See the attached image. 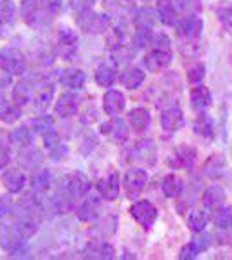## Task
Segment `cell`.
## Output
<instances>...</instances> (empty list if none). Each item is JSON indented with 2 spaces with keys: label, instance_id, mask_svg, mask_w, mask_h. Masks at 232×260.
I'll return each instance as SVG.
<instances>
[{
  "label": "cell",
  "instance_id": "obj_37",
  "mask_svg": "<svg viewBox=\"0 0 232 260\" xmlns=\"http://www.w3.org/2000/svg\"><path fill=\"white\" fill-rule=\"evenodd\" d=\"M208 220H210L208 213L203 212V210H196V212H192L191 215H189L187 225L194 231V233H201V231L206 229V225H208Z\"/></svg>",
  "mask_w": 232,
  "mask_h": 260
},
{
  "label": "cell",
  "instance_id": "obj_48",
  "mask_svg": "<svg viewBox=\"0 0 232 260\" xmlns=\"http://www.w3.org/2000/svg\"><path fill=\"white\" fill-rule=\"evenodd\" d=\"M42 2V9H44L47 14H57L62 7V0H40Z\"/></svg>",
  "mask_w": 232,
  "mask_h": 260
},
{
  "label": "cell",
  "instance_id": "obj_40",
  "mask_svg": "<svg viewBox=\"0 0 232 260\" xmlns=\"http://www.w3.org/2000/svg\"><path fill=\"white\" fill-rule=\"evenodd\" d=\"M153 42V28L149 26H137L136 33H134V45L137 49H142Z\"/></svg>",
  "mask_w": 232,
  "mask_h": 260
},
{
  "label": "cell",
  "instance_id": "obj_31",
  "mask_svg": "<svg viewBox=\"0 0 232 260\" xmlns=\"http://www.w3.org/2000/svg\"><path fill=\"white\" fill-rule=\"evenodd\" d=\"M215 14L225 28L232 30V0H222L215 6Z\"/></svg>",
  "mask_w": 232,
  "mask_h": 260
},
{
  "label": "cell",
  "instance_id": "obj_30",
  "mask_svg": "<svg viewBox=\"0 0 232 260\" xmlns=\"http://www.w3.org/2000/svg\"><path fill=\"white\" fill-rule=\"evenodd\" d=\"M54 99V87L52 85H44L39 89L33 95V104L37 110H47Z\"/></svg>",
  "mask_w": 232,
  "mask_h": 260
},
{
  "label": "cell",
  "instance_id": "obj_6",
  "mask_svg": "<svg viewBox=\"0 0 232 260\" xmlns=\"http://www.w3.org/2000/svg\"><path fill=\"white\" fill-rule=\"evenodd\" d=\"M168 163L174 169H192L196 163V149L191 146H179L168 158Z\"/></svg>",
  "mask_w": 232,
  "mask_h": 260
},
{
  "label": "cell",
  "instance_id": "obj_4",
  "mask_svg": "<svg viewBox=\"0 0 232 260\" xmlns=\"http://www.w3.org/2000/svg\"><path fill=\"white\" fill-rule=\"evenodd\" d=\"M147 180H149V175H147V172L144 169L134 167V169L126 170L123 186H125V191H126V194H128V198H137V196L144 191Z\"/></svg>",
  "mask_w": 232,
  "mask_h": 260
},
{
  "label": "cell",
  "instance_id": "obj_17",
  "mask_svg": "<svg viewBox=\"0 0 232 260\" xmlns=\"http://www.w3.org/2000/svg\"><path fill=\"white\" fill-rule=\"evenodd\" d=\"M179 33L185 39H197L203 31V21L197 16H187L179 23Z\"/></svg>",
  "mask_w": 232,
  "mask_h": 260
},
{
  "label": "cell",
  "instance_id": "obj_7",
  "mask_svg": "<svg viewBox=\"0 0 232 260\" xmlns=\"http://www.w3.org/2000/svg\"><path fill=\"white\" fill-rule=\"evenodd\" d=\"M130 156L134 161H142L147 165H153L156 161V146L153 141H139L132 149H130Z\"/></svg>",
  "mask_w": 232,
  "mask_h": 260
},
{
  "label": "cell",
  "instance_id": "obj_3",
  "mask_svg": "<svg viewBox=\"0 0 232 260\" xmlns=\"http://www.w3.org/2000/svg\"><path fill=\"white\" fill-rule=\"evenodd\" d=\"M130 215L134 217V220H136L139 225H142L144 229H149L156 222V219H158V208H156L151 201L141 200L132 205Z\"/></svg>",
  "mask_w": 232,
  "mask_h": 260
},
{
  "label": "cell",
  "instance_id": "obj_11",
  "mask_svg": "<svg viewBox=\"0 0 232 260\" xmlns=\"http://www.w3.org/2000/svg\"><path fill=\"white\" fill-rule=\"evenodd\" d=\"M101 134L111 137L116 144H123V142L128 141V128H126V123L123 120H118V118L101 125Z\"/></svg>",
  "mask_w": 232,
  "mask_h": 260
},
{
  "label": "cell",
  "instance_id": "obj_33",
  "mask_svg": "<svg viewBox=\"0 0 232 260\" xmlns=\"http://www.w3.org/2000/svg\"><path fill=\"white\" fill-rule=\"evenodd\" d=\"M104 7L116 16H125L134 11L132 0H104Z\"/></svg>",
  "mask_w": 232,
  "mask_h": 260
},
{
  "label": "cell",
  "instance_id": "obj_12",
  "mask_svg": "<svg viewBox=\"0 0 232 260\" xmlns=\"http://www.w3.org/2000/svg\"><path fill=\"white\" fill-rule=\"evenodd\" d=\"M185 120H184V113L180 111V108L172 106L168 110L163 111L161 115V127L164 132H177L184 127Z\"/></svg>",
  "mask_w": 232,
  "mask_h": 260
},
{
  "label": "cell",
  "instance_id": "obj_29",
  "mask_svg": "<svg viewBox=\"0 0 232 260\" xmlns=\"http://www.w3.org/2000/svg\"><path fill=\"white\" fill-rule=\"evenodd\" d=\"M161 189L167 198H177V196L180 194V191H182V180L177 177L175 174H168L167 177L163 179Z\"/></svg>",
  "mask_w": 232,
  "mask_h": 260
},
{
  "label": "cell",
  "instance_id": "obj_19",
  "mask_svg": "<svg viewBox=\"0 0 232 260\" xmlns=\"http://www.w3.org/2000/svg\"><path fill=\"white\" fill-rule=\"evenodd\" d=\"M223 201H225V191L220 186H212L205 191L203 205L206 207V210H218Z\"/></svg>",
  "mask_w": 232,
  "mask_h": 260
},
{
  "label": "cell",
  "instance_id": "obj_34",
  "mask_svg": "<svg viewBox=\"0 0 232 260\" xmlns=\"http://www.w3.org/2000/svg\"><path fill=\"white\" fill-rule=\"evenodd\" d=\"M225 172V160L220 156V154H213L208 161L205 163V174L208 177H220Z\"/></svg>",
  "mask_w": 232,
  "mask_h": 260
},
{
  "label": "cell",
  "instance_id": "obj_55",
  "mask_svg": "<svg viewBox=\"0 0 232 260\" xmlns=\"http://www.w3.org/2000/svg\"><path fill=\"white\" fill-rule=\"evenodd\" d=\"M97 118H99V115H97V111L95 110H90V111H85V113H83V116H82V121H83V123H88V125H92V123H94V121L97 120Z\"/></svg>",
  "mask_w": 232,
  "mask_h": 260
},
{
  "label": "cell",
  "instance_id": "obj_56",
  "mask_svg": "<svg viewBox=\"0 0 232 260\" xmlns=\"http://www.w3.org/2000/svg\"><path fill=\"white\" fill-rule=\"evenodd\" d=\"M142 2H149V0H142Z\"/></svg>",
  "mask_w": 232,
  "mask_h": 260
},
{
  "label": "cell",
  "instance_id": "obj_42",
  "mask_svg": "<svg viewBox=\"0 0 232 260\" xmlns=\"http://www.w3.org/2000/svg\"><path fill=\"white\" fill-rule=\"evenodd\" d=\"M31 127H33V132L47 134L49 130L54 128V118L49 115H40L31 120Z\"/></svg>",
  "mask_w": 232,
  "mask_h": 260
},
{
  "label": "cell",
  "instance_id": "obj_35",
  "mask_svg": "<svg viewBox=\"0 0 232 260\" xmlns=\"http://www.w3.org/2000/svg\"><path fill=\"white\" fill-rule=\"evenodd\" d=\"M31 95H33L31 87L24 82L18 83V85L14 87V90H12V101H14L18 106H24V104H28L29 101H31Z\"/></svg>",
  "mask_w": 232,
  "mask_h": 260
},
{
  "label": "cell",
  "instance_id": "obj_10",
  "mask_svg": "<svg viewBox=\"0 0 232 260\" xmlns=\"http://www.w3.org/2000/svg\"><path fill=\"white\" fill-rule=\"evenodd\" d=\"M97 191L104 200H116L118 194H120V177H118L116 172H111L106 177L99 179Z\"/></svg>",
  "mask_w": 232,
  "mask_h": 260
},
{
  "label": "cell",
  "instance_id": "obj_46",
  "mask_svg": "<svg viewBox=\"0 0 232 260\" xmlns=\"http://www.w3.org/2000/svg\"><path fill=\"white\" fill-rule=\"evenodd\" d=\"M200 253H203L200 248H197V245L194 241H191L189 245H185L182 250H180V255H179V258L180 260H194L197 257Z\"/></svg>",
  "mask_w": 232,
  "mask_h": 260
},
{
  "label": "cell",
  "instance_id": "obj_44",
  "mask_svg": "<svg viewBox=\"0 0 232 260\" xmlns=\"http://www.w3.org/2000/svg\"><path fill=\"white\" fill-rule=\"evenodd\" d=\"M14 2L12 0H0V23H7L14 16Z\"/></svg>",
  "mask_w": 232,
  "mask_h": 260
},
{
  "label": "cell",
  "instance_id": "obj_2",
  "mask_svg": "<svg viewBox=\"0 0 232 260\" xmlns=\"http://www.w3.org/2000/svg\"><path fill=\"white\" fill-rule=\"evenodd\" d=\"M0 68L9 75H21L26 70V59L21 50L14 47H6L0 50Z\"/></svg>",
  "mask_w": 232,
  "mask_h": 260
},
{
  "label": "cell",
  "instance_id": "obj_18",
  "mask_svg": "<svg viewBox=\"0 0 232 260\" xmlns=\"http://www.w3.org/2000/svg\"><path fill=\"white\" fill-rule=\"evenodd\" d=\"M59 82L71 90H78V89H82L83 83H85V73L78 68H68L64 71H61Z\"/></svg>",
  "mask_w": 232,
  "mask_h": 260
},
{
  "label": "cell",
  "instance_id": "obj_16",
  "mask_svg": "<svg viewBox=\"0 0 232 260\" xmlns=\"http://www.w3.org/2000/svg\"><path fill=\"white\" fill-rule=\"evenodd\" d=\"M78 110V98L71 92H66L61 98L57 99L56 103V115L61 116V118H70L73 116Z\"/></svg>",
  "mask_w": 232,
  "mask_h": 260
},
{
  "label": "cell",
  "instance_id": "obj_25",
  "mask_svg": "<svg viewBox=\"0 0 232 260\" xmlns=\"http://www.w3.org/2000/svg\"><path fill=\"white\" fill-rule=\"evenodd\" d=\"M77 44H78V39L73 31L68 30V28H62L61 33H59V45H61V52L62 56L66 57H71L77 50Z\"/></svg>",
  "mask_w": 232,
  "mask_h": 260
},
{
  "label": "cell",
  "instance_id": "obj_21",
  "mask_svg": "<svg viewBox=\"0 0 232 260\" xmlns=\"http://www.w3.org/2000/svg\"><path fill=\"white\" fill-rule=\"evenodd\" d=\"M101 212V201L95 196H88L85 203L78 208V219L83 222H90L99 217Z\"/></svg>",
  "mask_w": 232,
  "mask_h": 260
},
{
  "label": "cell",
  "instance_id": "obj_50",
  "mask_svg": "<svg viewBox=\"0 0 232 260\" xmlns=\"http://www.w3.org/2000/svg\"><path fill=\"white\" fill-rule=\"evenodd\" d=\"M49 154H50V158H52L54 161L62 160V158H64L66 154H68V146H66V144H61V142H59L56 148H52V149L49 151Z\"/></svg>",
  "mask_w": 232,
  "mask_h": 260
},
{
  "label": "cell",
  "instance_id": "obj_52",
  "mask_svg": "<svg viewBox=\"0 0 232 260\" xmlns=\"http://www.w3.org/2000/svg\"><path fill=\"white\" fill-rule=\"evenodd\" d=\"M11 160V149H9V146L6 144L2 139H0V170L4 169V167L9 163Z\"/></svg>",
  "mask_w": 232,
  "mask_h": 260
},
{
  "label": "cell",
  "instance_id": "obj_23",
  "mask_svg": "<svg viewBox=\"0 0 232 260\" xmlns=\"http://www.w3.org/2000/svg\"><path fill=\"white\" fill-rule=\"evenodd\" d=\"M156 11H158V18L161 19L163 24H167V26H175L177 12H175V6L172 0H158Z\"/></svg>",
  "mask_w": 232,
  "mask_h": 260
},
{
  "label": "cell",
  "instance_id": "obj_1",
  "mask_svg": "<svg viewBox=\"0 0 232 260\" xmlns=\"http://www.w3.org/2000/svg\"><path fill=\"white\" fill-rule=\"evenodd\" d=\"M77 24L80 30L87 33H104L111 26V18L108 14H99L92 9H87L77 14Z\"/></svg>",
  "mask_w": 232,
  "mask_h": 260
},
{
  "label": "cell",
  "instance_id": "obj_13",
  "mask_svg": "<svg viewBox=\"0 0 232 260\" xmlns=\"http://www.w3.org/2000/svg\"><path fill=\"white\" fill-rule=\"evenodd\" d=\"M31 212H33V208H29V210L24 212L18 219V222H16V234H18L19 238H23V240L31 238L33 234L37 233V229H39V220L33 217Z\"/></svg>",
  "mask_w": 232,
  "mask_h": 260
},
{
  "label": "cell",
  "instance_id": "obj_9",
  "mask_svg": "<svg viewBox=\"0 0 232 260\" xmlns=\"http://www.w3.org/2000/svg\"><path fill=\"white\" fill-rule=\"evenodd\" d=\"M174 59L172 56V50H161V49H153V52H149L144 57V66L149 71H161L167 68L168 64Z\"/></svg>",
  "mask_w": 232,
  "mask_h": 260
},
{
  "label": "cell",
  "instance_id": "obj_8",
  "mask_svg": "<svg viewBox=\"0 0 232 260\" xmlns=\"http://www.w3.org/2000/svg\"><path fill=\"white\" fill-rule=\"evenodd\" d=\"M104 113L111 118H116L125 110V95L120 90H108L103 98Z\"/></svg>",
  "mask_w": 232,
  "mask_h": 260
},
{
  "label": "cell",
  "instance_id": "obj_54",
  "mask_svg": "<svg viewBox=\"0 0 232 260\" xmlns=\"http://www.w3.org/2000/svg\"><path fill=\"white\" fill-rule=\"evenodd\" d=\"M179 6L182 7L184 11H197L200 9V0H177Z\"/></svg>",
  "mask_w": 232,
  "mask_h": 260
},
{
  "label": "cell",
  "instance_id": "obj_41",
  "mask_svg": "<svg viewBox=\"0 0 232 260\" xmlns=\"http://www.w3.org/2000/svg\"><path fill=\"white\" fill-rule=\"evenodd\" d=\"M156 12L153 9H149V7H144V9H141L136 14V18H134V23H136V26H149L153 28V24L156 23Z\"/></svg>",
  "mask_w": 232,
  "mask_h": 260
},
{
  "label": "cell",
  "instance_id": "obj_51",
  "mask_svg": "<svg viewBox=\"0 0 232 260\" xmlns=\"http://www.w3.org/2000/svg\"><path fill=\"white\" fill-rule=\"evenodd\" d=\"M12 213V200L9 196H0V219Z\"/></svg>",
  "mask_w": 232,
  "mask_h": 260
},
{
  "label": "cell",
  "instance_id": "obj_32",
  "mask_svg": "<svg viewBox=\"0 0 232 260\" xmlns=\"http://www.w3.org/2000/svg\"><path fill=\"white\" fill-rule=\"evenodd\" d=\"M116 80V70L109 64H103L99 66L95 71V82L99 83L101 87H111Z\"/></svg>",
  "mask_w": 232,
  "mask_h": 260
},
{
  "label": "cell",
  "instance_id": "obj_24",
  "mask_svg": "<svg viewBox=\"0 0 232 260\" xmlns=\"http://www.w3.org/2000/svg\"><path fill=\"white\" fill-rule=\"evenodd\" d=\"M212 104V94L203 85H197L196 89L191 92V106L196 111H205L206 108Z\"/></svg>",
  "mask_w": 232,
  "mask_h": 260
},
{
  "label": "cell",
  "instance_id": "obj_22",
  "mask_svg": "<svg viewBox=\"0 0 232 260\" xmlns=\"http://www.w3.org/2000/svg\"><path fill=\"white\" fill-rule=\"evenodd\" d=\"M128 123H130V127L134 130H137V132L146 130L151 123L149 111H147L146 108H134V110L128 113Z\"/></svg>",
  "mask_w": 232,
  "mask_h": 260
},
{
  "label": "cell",
  "instance_id": "obj_27",
  "mask_svg": "<svg viewBox=\"0 0 232 260\" xmlns=\"http://www.w3.org/2000/svg\"><path fill=\"white\" fill-rule=\"evenodd\" d=\"M40 14V0H23L21 2V16L28 24H35Z\"/></svg>",
  "mask_w": 232,
  "mask_h": 260
},
{
  "label": "cell",
  "instance_id": "obj_28",
  "mask_svg": "<svg viewBox=\"0 0 232 260\" xmlns=\"http://www.w3.org/2000/svg\"><path fill=\"white\" fill-rule=\"evenodd\" d=\"M194 128H196V132L200 134L201 137H205V139H212L213 134H215V125H213L212 116L206 115V113L201 111V115L196 118Z\"/></svg>",
  "mask_w": 232,
  "mask_h": 260
},
{
  "label": "cell",
  "instance_id": "obj_38",
  "mask_svg": "<svg viewBox=\"0 0 232 260\" xmlns=\"http://www.w3.org/2000/svg\"><path fill=\"white\" fill-rule=\"evenodd\" d=\"M31 139H33V134H31V130H29L28 127L14 128L11 132V136H9V141L14 142V144L21 146V148H26V146H29Z\"/></svg>",
  "mask_w": 232,
  "mask_h": 260
},
{
  "label": "cell",
  "instance_id": "obj_5",
  "mask_svg": "<svg viewBox=\"0 0 232 260\" xmlns=\"http://www.w3.org/2000/svg\"><path fill=\"white\" fill-rule=\"evenodd\" d=\"M90 187V180L82 172H73L64 177V191L70 194V198H82V196L88 194Z\"/></svg>",
  "mask_w": 232,
  "mask_h": 260
},
{
  "label": "cell",
  "instance_id": "obj_14",
  "mask_svg": "<svg viewBox=\"0 0 232 260\" xmlns=\"http://www.w3.org/2000/svg\"><path fill=\"white\" fill-rule=\"evenodd\" d=\"M87 258H97V260H108L115 257V248L109 245L108 241L103 240H95L92 243H88L85 251H83Z\"/></svg>",
  "mask_w": 232,
  "mask_h": 260
},
{
  "label": "cell",
  "instance_id": "obj_45",
  "mask_svg": "<svg viewBox=\"0 0 232 260\" xmlns=\"http://www.w3.org/2000/svg\"><path fill=\"white\" fill-rule=\"evenodd\" d=\"M205 64H201V62H196L194 66H191L187 71V80L191 83H200L201 80L205 78Z\"/></svg>",
  "mask_w": 232,
  "mask_h": 260
},
{
  "label": "cell",
  "instance_id": "obj_47",
  "mask_svg": "<svg viewBox=\"0 0 232 260\" xmlns=\"http://www.w3.org/2000/svg\"><path fill=\"white\" fill-rule=\"evenodd\" d=\"M153 47L154 49H161V50H170V45L172 42L168 39V35H164V33H158V35L153 37Z\"/></svg>",
  "mask_w": 232,
  "mask_h": 260
},
{
  "label": "cell",
  "instance_id": "obj_26",
  "mask_svg": "<svg viewBox=\"0 0 232 260\" xmlns=\"http://www.w3.org/2000/svg\"><path fill=\"white\" fill-rule=\"evenodd\" d=\"M21 118V110L18 104L12 101L2 99L0 98V120L4 121V123H14V121H18Z\"/></svg>",
  "mask_w": 232,
  "mask_h": 260
},
{
  "label": "cell",
  "instance_id": "obj_15",
  "mask_svg": "<svg viewBox=\"0 0 232 260\" xmlns=\"http://www.w3.org/2000/svg\"><path fill=\"white\" fill-rule=\"evenodd\" d=\"M2 182L11 194H16V192L23 191L24 184H26V177H24V174L19 169H9L4 172Z\"/></svg>",
  "mask_w": 232,
  "mask_h": 260
},
{
  "label": "cell",
  "instance_id": "obj_53",
  "mask_svg": "<svg viewBox=\"0 0 232 260\" xmlns=\"http://www.w3.org/2000/svg\"><path fill=\"white\" fill-rule=\"evenodd\" d=\"M95 0H71V6L73 9H77V12H82V11H87L94 6Z\"/></svg>",
  "mask_w": 232,
  "mask_h": 260
},
{
  "label": "cell",
  "instance_id": "obj_43",
  "mask_svg": "<svg viewBox=\"0 0 232 260\" xmlns=\"http://www.w3.org/2000/svg\"><path fill=\"white\" fill-rule=\"evenodd\" d=\"M213 220L218 229H232V208H220Z\"/></svg>",
  "mask_w": 232,
  "mask_h": 260
},
{
  "label": "cell",
  "instance_id": "obj_36",
  "mask_svg": "<svg viewBox=\"0 0 232 260\" xmlns=\"http://www.w3.org/2000/svg\"><path fill=\"white\" fill-rule=\"evenodd\" d=\"M31 187L35 192H47L50 187V174L49 170H39L31 177Z\"/></svg>",
  "mask_w": 232,
  "mask_h": 260
},
{
  "label": "cell",
  "instance_id": "obj_39",
  "mask_svg": "<svg viewBox=\"0 0 232 260\" xmlns=\"http://www.w3.org/2000/svg\"><path fill=\"white\" fill-rule=\"evenodd\" d=\"M116 225H118V219H116V217L115 215H108V217H104V219L95 225L94 233L99 234L101 238L111 236V234L116 231Z\"/></svg>",
  "mask_w": 232,
  "mask_h": 260
},
{
  "label": "cell",
  "instance_id": "obj_49",
  "mask_svg": "<svg viewBox=\"0 0 232 260\" xmlns=\"http://www.w3.org/2000/svg\"><path fill=\"white\" fill-rule=\"evenodd\" d=\"M59 142H61V139H59V134L56 132V130H49L47 134H44V146L47 151L56 148Z\"/></svg>",
  "mask_w": 232,
  "mask_h": 260
},
{
  "label": "cell",
  "instance_id": "obj_20",
  "mask_svg": "<svg viewBox=\"0 0 232 260\" xmlns=\"http://www.w3.org/2000/svg\"><path fill=\"white\" fill-rule=\"evenodd\" d=\"M144 78H146V75H144V71H142V70H139V68H128V70H125L123 73L120 75V83L125 87V89L136 90L137 87L142 85Z\"/></svg>",
  "mask_w": 232,
  "mask_h": 260
}]
</instances>
